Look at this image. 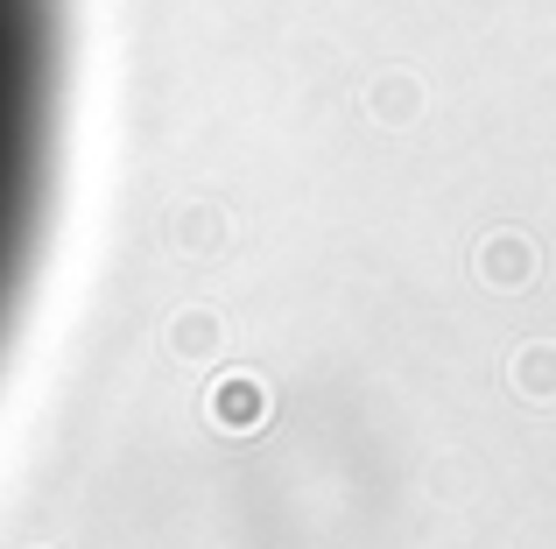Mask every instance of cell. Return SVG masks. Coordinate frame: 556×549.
I'll list each match as a JSON object with an SVG mask.
<instances>
[{
  "mask_svg": "<svg viewBox=\"0 0 556 549\" xmlns=\"http://www.w3.org/2000/svg\"><path fill=\"white\" fill-rule=\"evenodd\" d=\"M71 14L64 0H0V353L22 324L56 205Z\"/></svg>",
  "mask_w": 556,
  "mask_h": 549,
  "instance_id": "1",
  "label": "cell"
}]
</instances>
